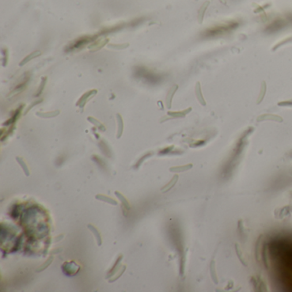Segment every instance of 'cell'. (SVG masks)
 I'll list each match as a JSON object with an SVG mask.
<instances>
[{
    "instance_id": "cell-6",
    "label": "cell",
    "mask_w": 292,
    "mask_h": 292,
    "mask_svg": "<svg viewBox=\"0 0 292 292\" xmlns=\"http://www.w3.org/2000/svg\"><path fill=\"white\" fill-rule=\"evenodd\" d=\"M263 236L262 235H260L258 238V240H257V242H256V247H255V257H256V260H260V244H261V242H262V239Z\"/></svg>"
},
{
    "instance_id": "cell-10",
    "label": "cell",
    "mask_w": 292,
    "mask_h": 292,
    "mask_svg": "<svg viewBox=\"0 0 292 292\" xmlns=\"http://www.w3.org/2000/svg\"><path fill=\"white\" fill-rule=\"evenodd\" d=\"M88 227V229H90L91 230H92L93 232V235L95 236V237H96L97 241H98V244H99V245H100V244H101V238H100V234H99V232H98V230H97L95 228H93V226H91V225H89Z\"/></svg>"
},
{
    "instance_id": "cell-2",
    "label": "cell",
    "mask_w": 292,
    "mask_h": 292,
    "mask_svg": "<svg viewBox=\"0 0 292 292\" xmlns=\"http://www.w3.org/2000/svg\"><path fill=\"white\" fill-rule=\"evenodd\" d=\"M209 270H210V273H211V278L213 279V283L217 284L218 283V279L217 277V271H216V263L215 260H212L210 263V267H209Z\"/></svg>"
},
{
    "instance_id": "cell-4",
    "label": "cell",
    "mask_w": 292,
    "mask_h": 292,
    "mask_svg": "<svg viewBox=\"0 0 292 292\" xmlns=\"http://www.w3.org/2000/svg\"><path fill=\"white\" fill-rule=\"evenodd\" d=\"M266 91H267V84H266L265 82H262L261 88H260V95L258 97V100H257V104H260V102L262 101L264 97H265Z\"/></svg>"
},
{
    "instance_id": "cell-15",
    "label": "cell",
    "mask_w": 292,
    "mask_h": 292,
    "mask_svg": "<svg viewBox=\"0 0 292 292\" xmlns=\"http://www.w3.org/2000/svg\"><path fill=\"white\" fill-rule=\"evenodd\" d=\"M219 2H220V3H222V4H226V0H219Z\"/></svg>"
},
{
    "instance_id": "cell-14",
    "label": "cell",
    "mask_w": 292,
    "mask_h": 292,
    "mask_svg": "<svg viewBox=\"0 0 292 292\" xmlns=\"http://www.w3.org/2000/svg\"><path fill=\"white\" fill-rule=\"evenodd\" d=\"M51 260H52V258H51V259L49 260V261L47 260V261H46V262L45 263V264H44V265H43L42 267H42V268H40V269H39L38 271H40V270H43V269H45V268H46V266H47V265H49V264H50V263L51 262Z\"/></svg>"
},
{
    "instance_id": "cell-8",
    "label": "cell",
    "mask_w": 292,
    "mask_h": 292,
    "mask_svg": "<svg viewBox=\"0 0 292 292\" xmlns=\"http://www.w3.org/2000/svg\"><path fill=\"white\" fill-rule=\"evenodd\" d=\"M236 252H237V255L238 256V258L240 260V261L242 262V265H244L245 267H247V263L245 262V260H244V258H242V250H241V248H239L237 244H236Z\"/></svg>"
},
{
    "instance_id": "cell-11",
    "label": "cell",
    "mask_w": 292,
    "mask_h": 292,
    "mask_svg": "<svg viewBox=\"0 0 292 292\" xmlns=\"http://www.w3.org/2000/svg\"><path fill=\"white\" fill-rule=\"evenodd\" d=\"M97 198L99 199V200H104V201H106V202H108V203H111V204H117V202L115 201V200H113L112 199H111V198H108V197H106V196H102V195H98L97 196Z\"/></svg>"
},
{
    "instance_id": "cell-7",
    "label": "cell",
    "mask_w": 292,
    "mask_h": 292,
    "mask_svg": "<svg viewBox=\"0 0 292 292\" xmlns=\"http://www.w3.org/2000/svg\"><path fill=\"white\" fill-rule=\"evenodd\" d=\"M192 168V165L189 164L187 165H184V166H178V167H174V168H171L170 171H173V172H183V171H186L191 169Z\"/></svg>"
},
{
    "instance_id": "cell-5",
    "label": "cell",
    "mask_w": 292,
    "mask_h": 292,
    "mask_svg": "<svg viewBox=\"0 0 292 292\" xmlns=\"http://www.w3.org/2000/svg\"><path fill=\"white\" fill-rule=\"evenodd\" d=\"M196 95H197V98H198V100L200 101V103L202 105H206V101H205L204 98H203V95H202V93H201V91H200V83L198 82L197 85H196Z\"/></svg>"
},
{
    "instance_id": "cell-1",
    "label": "cell",
    "mask_w": 292,
    "mask_h": 292,
    "mask_svg": "<svg viewBox=\"0 0 292 292\" xmlns=\"http://www.w3.org/2000/svg\"><path fill=\"white\" fill-rule=\"evenodd\" d=\"M266 120H271V121L282 123V122H283V118L280 117V116L273 115V114H264V115H260V116L257 117V122L266 121Z\"/></svg>"
},
{
    "instance_id": "cell-12",
    "label": "cell",
    "mask_w": 292,
    "mask_h": 292,
    "mask_svg": "<svg viewBox=\"0 0 292 292\" xmlns=\"http://www.w3.org/2000/svg\"><path fill=\"white\" fill-rule=\"evenodd\" d=\"M116 195H117L119 198H120V200H122V202H123V203H124V204L127 206V207H129V204H128V202H127V200H125V198H124V197H123V196H122L118 192H116Z\"/></svg>"
},
{
    "instance_id": "cell-13",
    "label": "cell",
    "mask_w": 292,
    "mask_h": 292,
    "mask_svg": "<svg viewBox=\"0 0 292 292\" xmlns=\"http://www.w3.org/2000/svg\"><path fill=\"white\" fill-rule=\"evenodd\" d=\"M279 106H287V105H292V101H284L279 103Z\"/></svg>"
},
{
    "instance_id": "cell-9",
    "label": "cell",
    "mask_w": 292,
    "mask_h": 292,
    "mask_svg": "<svg viewBox=\"0 0 292 292\" xmlns=\"http://www.w3.org/2000/svg\"><path fill=\"white\" fill-rule=\"evenodd\" d=\"M177 178H178V176H174V177L172 178V180H171V182H170L169 184H167V186H165V188H162L163 192H165V191H167V190H169V189H170L171 187H173V185H174V184L176 183V181H177Z\"/></svg>"
},
{
    "instance_id": "cell-3",
    "label": "cell",
    "mask_w": 292,
    "mask_h": 292,
    "mask_svg": "<svg viewBox=\"0 0 292 292\" xmlns=\"http://www.w3.org/2000/svg\"><path fill=\"white\" fill-rule=\"evenodd\" d=\"M209 4H210L209 1H206L204 4L201 5L200 10H199V13H198V21H199V23H202L203 18H204L205 12H206V10H207V9L208 7Z\"/></svg>"
}]
</instances>
